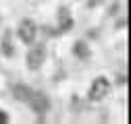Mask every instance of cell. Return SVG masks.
I'll return each instance as SVG.
<instances>
[{
    "instance_id": "1",
    "label": "cell",
    "mask_w": 131,
    "mask_h": 124,
    "mask_svg": "<svg viewBox=\"0 0 131 124\" xmlns=\"http://www.w3.org/2000/svg\"><path fill=\"white\" fill-rule=\"evenodd\" d=\"M108 91H110V83L106 76H98V79L92 83L90 87V101H100L108 95Z\"/></svg>"
},
{
    "instance_id": "2",
    "label": "cell",
    "mask_w": 131,
    "mask_h": 124,
    "mask_svg": "<svg viewBox=\"0 0 131 124\" xmlns=\"http://www.w3.org/2000/svg\"><path fill=\"white\" fill-rule=\"evenodd\" d=\"M29 105H31V110H34L38 116H42V114H46L48 112V107H50V101H48V97L44 95L42 91H38V93H34L31 91V95H29Z\"/></svg>"
},
{
    "instance_id": "3",
    "label": "cell",
    "mask_w": 131,
    "mask_h": 124,
    "mask_svg": "<svg viewBox=\"0 0 131 124\" xmlns=\"http://www.w3.org/2000/svg\"><path fill=\"white\" fill-rule=\"evenodd\" d=\"M46 60V48L44 45H34L29 52H27V66L31 70H38Z\"/></svg>"
},
{
    "instance_id": "4",
    "label": "cell",
    "mask_w": 131,
    "mask_h": 124,
    "mask_svg": "<svg viewBox=\"0 0 131 124\" xmlns=\"http://www.w3.org/2000/svg\"><path fill=\"white\" fill-rule=\"evenodd\" d=\"M36 35H38V27L31 19H23L21 25H19V37L25 41V43H34L36 41Z\"/></svg>"
},
{
    "instance_id": "5",
    "label": "cell",
    "mask_w": 131,
    "mask_h": 124,
    "mask_svg": "<svg viewBox=\"0 0 131 124\" xmlns=\"http://www.w3.org/2000/svg\"><path fill=\"white\" fill-rule=\"evenodd\" d=\"M13 95H15V99H19V101H27L29 95H31V89L27 85H15Z\"/></svg>"
},
{
    "instance_id": "6",
    "label": "cell",
    "mask_w": 131,
    "mask_h": 124,
    "mask_svg": "<svg viewBox=\"0 0 131 124\" xmlns=\"http://www.w3.org/2000/svg\"><path fill=\"white\" fill-rule=\"evenodd\" d=\"M58 21H60V29H62V31H69V29H71V25H73L71 14H69V10H67V8H60V10H58Z\"/></svg>"
},
{
    "instance_id": "7",
    "label": "cell",
    "mask_w": 131,
    "mask_h": 124,
    "mask_svg": "<svg viewBox=\"0 0 131 124\" xmlns=\"http://www.w3.org/2000/svg\"><path fill=\"white\" fill-rule=\"evenodd\" d=\"M2 52L4 56H15V48H13V35H10V31H6L4 37H2Z\"/></svg>"
},
{
    "instance_id": "8",
    "label": "cell",
    "mask_w": 131,
    "mask_h": 124,
    "mask_svg": "<svg viewBox=\"0 0 131 124\" xmlns=\"http://www.w3.org/2000/svg\"><path fill=\"white\" fill-rule=\"evenodd\" d=\"M73 52H75L77 58H83V60L90 58V48H88V43H83V41H77L75 48H73Z\"/></svg>"
},
{
    "instance_id": "9",
    "label": "cell",
    "mask_w": 131,
    "mask_h": 124,
    "mask_svg": "<svg viewBox=\"0 0 131 124\" xmlns=\"http://www.w3.org/2000/svg\"><path fill=\"white\" fill-rule=\"evenodd\" d=\"M4 122H8V116L4 112H0V124H4Z\"/></svg>"
},
{
    "instance_id": "10",
    "label": "cell",
    "mask_w": 131,
    "mask_h": 124,
    "mask_svg": "<svg viewBox=\"0 0 131 124\" xmlns=\"http://www.w3.org/2000/svg\"><path fill=\"white\" fill-rule=\"evenodd\" d=\"M0 23H2V17H0Z\"/></svg>"
}]
</instances>
